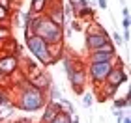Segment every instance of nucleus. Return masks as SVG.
Masks as SVG:
<instances>
[{
  "label": "nucleus",
  "mask_w": 131,
  "mask_h": 123,
  "mask_svg": "<svg viewBox=\"0 0 131 123\" xmlns=\"http://www.w3.org/2000/svg\"><path fill=\"white\" fill-rule=\"evenodd\" d=\"M30 28H32V34L41 37L47 45L64 43V28L56 22H52L47 15H34Z\"/></svg>",
  "instance_id": "nucleus-1"
},
{
  "label": "nucleus",
  "mask_w": 131,
  "mask_h": 123,
  "mask_svg": "<svg viewBox=\"0 0 131 123\" xmlns=\"http://www.w3.org/2000/svg\"><path fill=\"white\" fill-rule=\"evenodd\" d=\"M62 65H64L66 77H68V82H69L73 93L75 95H82V93L86 91V80H88L84 63L79 62L73 56H66L64 54L62 56Z\"/></svg>",
  "instance_id": "nucleus-2"
},
{
  "label": "nucleus",
  "mask_w": 131,
  "mask_h": 123,
  "mask_svg": "<svg viewBox=\"0 0 131 123\" xmlns=\"http://www.w3.org/2000/svg\"><path fill=\"white\" fill-rule=\"evenodd\" d=\"M26 43V49L28 52L36 58V62L39 63L41 67H49V65H54V60H52V54H51V45H47L41 37H38L36 34H32V36H28L25 39Z\"/></svg>",
  "instance_id": "nucleus-3"
},
{
  "label": "nucleus",
  "mask_w": 131,
  "mask_h": 123,
  "mask_svg": "<svg viewBox=\"0 0 131 123\" xmlns=\"http://www.w3.org/2000/svg\"><path fill=\"white\" fill-rule=\"evenodd\" d=\"M114 63L112 62H97V63H88V69H86V75L90 77V82L94 84V88L103 86L105 84V78L107 75L111 73V69Z\"/></svg>",
  "instance_id": "nucleus-4"
},
{
  "label": "nucleus",
  "mask_w": 131,
  "mask_h": 123,
  "mask_svg": "<svg viewBox=\"0 0 131 123\" xmlns=\"http://www.w3.org/2000/svg\"><path fill=\"white\" fill-rule=\"evenodd\" d=\"M43 15H47L52 22L60 24L62 28H66V24H68L66 15H64V2L62 0H49V6H47Z\"/></svg>",
  "instance_id": "nucleus-5"
},
{
  "label": "nucleus",
  "mask_w": 131,
  "mask_h": 123,
  "mask_svg": "<svg viewBox=\"0 0 131 123\" xmlns=\"http://www.w3.org/2000/svg\"><path fill=\"white\" fill-rule=\"evenodd\" d=\"M21 69V58L15 54H0V73L4 77H13Z\"/></svg>",
  "instance_id": "nucleus-6"
},
{
  "label": "nucleus",
  "mask_w": 131,
  "mask_h": 123,
  "mask_svg": "<svg viewBox=\"0 0 131 123\" xmlns=\"http://www.w3.org/2000/svg\"><path fill=\"white\" fill-rule=\"evenodd\" d=\"M127 82V73H126V67L124 65H112L111 69V73L107 75V78H105V84L107 86H112V88H120L124 86Z\"/></svg>",
  "instance_id": "nucleus-7"
},
{
  "label": "nucleus",
  "mask_w": 131,
  "mask_h": 123,
  "mask_svg": "<svg viewBox=\"0 0 131 123\" xmlns=\"http://www.w3.org/2000/svg\"><path fill=\"white\" fill-rule=\"evenodd\" d=\"M111 41L109 32H103V34H86L84 37V49L86 52H92V50H97L99 47H103L105 43Z\"/></svg>",
  "instance_id": "nucleus-8"
},
{
  "label": "nucleus",
  "mask_w": 131,
  "mask_h": 123,
  "mask_svg": "<svg viewBox=\"0 0 131 123\" xmlns=\"http://www.w3.org/2000/svg\"><path fill=\"white\" fill-rule=\"evenodd\" d=\"M30 84L34 86V88H38V90H41V91H47L51 88V84H52V78H51V75L47 73V71H38L36 75H32V77H28L26 78Z\"/></svg>",
  "instance_id": "nucleus-9"
},
{
  "label": "nucleus",
  "mask_w": 131,
  "mask_h": 123,
  "mask_svg": "<svg viewBox=\"0 0 131 123\" xmlns=\"http://www.w3.org/2000/svg\"><path fill=\"white\" fill-rule=\"evenodd\" d=\"M0 54H15V56H23V47L17 43V39L13 36H9L8 39H4L0 43Z\"/></svg>",
  "instance_id": "nucleus-10"
},
{
  "label": "nucleus",
  "mask_w": 131,
  "mask_h": 123,
  "mask_svg": "<svg viewBox=\"0 0 131 123\" xmlns=\"http://www.w3.org/2000/svg\"><path fill=\"white\" fill-rule=\"evenodd\" d=\"M60 112H62V104L60 103H49L47 101V104L43 106V114H41L39 123H51Z\"/></svg>",
  "instance_id": "nucleus-11"
},
{
  "label": "nucleus",
  "mask_w": 131,
  "mask_h": 123,
  "mask_svg": "<svg viewBox=\"0 0 131 123\" xmlns=\"http://www.w3.org/2000/svg\"><path fill=\"white\" fill-rule=\"evenodd\" d=\"M118 52H107V50H92L88 52V63H97V62H114Z\"/></svg>",
  "instance_id": "nucleus-12"
},
{
  "label": "nucleus",
  "mask_w": 131,
  "mask_h": 123,
  "mask_svg": "<svg viewBox=\"0 0 131 123\" xmlns=\"http://www.w3.org/2000/svg\"><path fill=\"white\" fill-rule=\"evenodd\" d=\"M47 6H49V0H30V6H28V13L32 15H43Z\"/></svg>",
  "instance_id": "nucleus-13"
},
{
  "label": "nucleus",
  "mask_w": 131,
  "mask_h": 123,
  "mask_svg": "<svg viewBox=\"0 0 131 123\" xmlns=\"http://www.w3.org/2000/svg\"><path fill=\"white\" fill-rule=\"evenodd\" d=\"M73 17L79 21H92V19H96V9L90 8V6H84V8L77 9L73 13Z\"/></svg>",
  "instance_id": "nucleus-14"
},
{
  "label": "nucleus",
  "mask_w": 131,
  "mask_h": 123,
  "mask_svg": "<svg viewBox=\"0 0 131 123\" xmlns=\"http://www.w3.org/2000/svg\"><path fill=\"white\" fill-rule=\"evenodd\" d=\"M45 93H47V101H49V103H60L62 99H64V95H62V90H60V88H58V86L54 84V82L51 84V88H49V90H47Z\"/></svg>",
  "instance_id": "nucleus-15"
},
{
  "label": "nucleus",
  "mask_w": 131,
  "mask_h": 123,
  "mask_svg": "<svg viewBox=\"0 0 131 123\" xmlns=\"http://www.w3.org/2000/svg\"><path fill=\"white\" fill-rule=\"evenodd\" d=\"M129 104H131V91H126V95H124V97H114V99H112V106H114V108L127 110Z\"/></svg>",
  "instance_id": "nucleus-16"
},
{
  "label": "nucleus",
  "mask_w": 131,
  "mask_h": 123,
  "mask_svg": "<svg viewBox=\"0 0 131 123\" xmlns=\"http://www.w3.org/2000/svg\"><path fill=\"white\" fill-rule=\"evenodd\" d=\"M81 97H82V106L84 108H92V104L96 103V93L94 91H84Z\"/></svg>",
  "instance_id": "nucleus-17"
},
{
  "label": "nucleus",
  "mask_w": 131,
  "mask_h": 123,
  "mask_svg": "<svg viewBox=\"0 0 131 123\" xmlns=\"http://www.w3.org/2000/svg\"><path fill=\"white\" fill-rule=\"evenodd\" d=\"M60 104H62V110H64V112H68L69 116H73V114H77L75 112V106H73V103H71V101H68V99H62V101H60Z\"/></svg>",
  "instance_id": "nucleus-18"
},
{
  "label": "nucleus",
  "mask_w": 131,
  "mask_h": 123,
  "mask_svg": "<svg viewBox=\"0 0 131 123\" xmlns=\"http://www.w3.org/2000/svg\"><path fill=\"white\" fill-rule=\"evenodd\" d=\"M51 123H71V116H69L68 112H64V110H62V112L58 114Z\"/></svg>",
  "instance_id": "nucleus-19"
},
{
  "label": "nucleus",
  "mask_w": 131,
  "mask_h": 123,
  "mask_svg": "<svg viewBox=\"0 0 131 123\" xmlns=\"http://www.w3.org/2000/svg\"><path fill=\"white\" fill-rule=\"evenodd\" d=\"M11 36V26L9 24H0V43Z\"/></svg>",
  "instance_id": "nucleus-20"
},
{
  "label": "nucleus",
  "mask_w": 131,
  "mask_h": 123,
  "mask_svg": "<svg viewBox=\"0 0 131 123\" xmlns=\"http://www.w3.org/2000/svg\"><path fill=\"white\" fill-rule=\"evenodd\" d=\"M9 17H11V11L9 9L0 8V24H9Z\"/></svg>",
  "instance_id": "nucleus-21"
},
{
  "label": "nucleus",
  "mask_w": 131,
  "mask_h": 123,
  "mask_svg": "<svg viewBox=\"0 0 131 123\" xmlns=\"http://www.w3.org/2000/svg\"><path fill=\"white\" fill-rule=\"evenodd\" d=\"M69 6H71V9H73V13L77 9H81V8H84V6H88L86 0H69Z\"/></svg>",
  "instance_id": "nucleus-22"
},
{
  "label": "nucleus",
  "mask_w": 131,
  "mask_h": 123,
  "mask_svg": "<svg viewBox=\"0 0 131 123\" xmlns=\"http://www.w3.org/2000/svg\"><path fill=\"white\" fill-rule=\"evenodd\" d=\"M112 45H114V47H118V49H120V47L124 45V39H122V34H118V30L116 32H112Z\"/></svg>",
  "instance_id": "nucleus-23"
},
{
  "label": "nucleus",
  "mask_w": 131,
  "mask_h": 123,
  "mask_svg": "<svg viewBox=\"0 0 131 123\" xmlns=\"http://www.w3.org/2000/svg\"><path fill=\"white\" fill-rule=\"evenodd\" d=\"M69 28H71V30H75V32H81L82 30V22L79 19H71L69 21Z\"/></svg>",
  "instance_id": "nucleus-24"
},
{
  "label": "nucleus",
  "mask_w": 131,
  "mask_h": 123,
  "mask_svg": "<svg viewBox=\"0 0 131 123\" xmlns=\"http://www.w3.org/2000/svg\"><path fill=\"white\" fill-rule=\"evenodd\" d=\"M96 6L99 9H109V2L107 0H96Z\"/></svg>",
  "instance_id": "nucleus-25"
},
{
  "label": "nucleus",
  "mask_w": 131,
  "mask_h": 123,
  "mask_svg": "<svg viewBox=\"0 0 131 123\" xmlns=\"http://www.w3.org/2000/svg\"><path fill=\"white\" fill-rule=\"evenodd\" d=\"M11 0H0V8H6V9H9L11 11Z\"/></svg>",
  "instance_id": "nucleus-26"
},
{
  "label": "nucleus",
  "mask_w": 131,
  "mask_h": 123,
  "mask_svg": "<svg viewBox=\"0 0 131 123\" xmlns=\"http://www.w3.org/2000/svg\"><path fill=\"white\" fill-rule=\"evenodd\" d=\"M11 123H32L30 118H19V119H11Z\"/></svg>",
  "instance_id": "nucleus-27"
},
{
  "label": "nucleus",
  "mask_w": 131,
  "mask_h": 123,
  "mask_svg": "<svg viewBox=\"0 0 131 123\" xmlns=\"http://www.w3.org/2000/svg\"><path fill=\"white\" fill-rule=\"evenodd\" d=\"M122 26H124V30H129L131 28V19H122Z\"/></svg>",
  "instance_id": "nucleus-28"
},
{
  "label": "nucleus",
  "mask_w": 131,
  "mask_h": 123,
  "mask_svg": "<svg viewBox=\"0 0 131 123\" xmlns=\"http://www.w3.org/2000/svg\"><path fill=\"white\" fill-rule=\"evenodd\" d=\"M122 15H124V19H131V17H129V8H127V6H124V8H122Z\"/></svg>",
  "instance_id": "nucleus-29"
},
{
  "label": "nucleus",
  "mask_w": 131,
  "mask_h": 123,
  "mask_svg": "<svg viewBox=\"0 0 131 123\" xmlns=\"http://www.w3.org/2000/svg\"><path fill=\"white\" fill-rule=\"evenodd\" d=\"M71 123H81V119H79V116H77V114L71 116Z\"/></svg>",
  "instance_id": "nucleus-30"
}]
</instances>
